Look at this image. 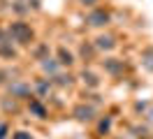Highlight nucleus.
Returning a JSON list of instances; mask_svg holds the SVG:
<instances>
[{
    "label": "nucleus",
    "instance_id": "1",
    "mask_svg": "<svg viewBox=\"0 0 153 139\" xmlns=\"http://www.w3.org/2000/svg\"><path fill=\"white\" fill-rule=\"evenodd\" d=\"M7 33H10L12 42H16V44H21V46H30L33 39H35V30L30 28V23L21 21V19L12 21L10 26H7Z\"/></svg>",
    "mask_w": 153,
    "mask_h": 139
},
{
    "label": "nucleus",
    "instance_id": "2",
    "mask_svg": "<svg viewBox=\"0 0 153 139\" xmlns=\"http://www.w3.org/2000/svg\"><path fill=\"white\" fill-rule=\"evenodd\" d=\"M86 23L91 28H105V26L111 23V12L105 9V7H93L86 14Z\"/></svg>",
    "mask_w": 153,
    "mask_h": 139
},
{
    "label": "nucleus",
    "instance_id": "3",
    "mask_svg": "<svg viewBox=\"0 0 153 139\" xmlns=\"http://www.w3.org/2000/svg\"><path fill=\"white\" fill-rule=\"evenodd\" d=\"M7 91H10L12 97H16V100H30L33 97V86L28 81H23V79H12L7 83Z\"/></svg>",
    "mask_w": 153,
    "mask_h": 139
},
{
    "label": "nucleus",
    "instance_id": "4",
    "mask_svg": "<svg viewBox=\"0 0 153 139\" xmlns=\"http://www.w3.org/2000/svg\"><path fill=\"white\" fill-rule=\"evenodd\" d=\"M72 116H74L79 123H91V120L95 118V109L88 107V104H76L74 109H72Z\"/></svg>",
    "mask_w": 153,
    "mask_h": 139
},
{
    "label": "nucleus",
    "instance_id": "5",
    "mask_svg": "<svg viewBox=\"0 0 153 139\" xmlns=\"http://www.w3.org/2000/svg\"><path fill=\"white\" fill-rule=\"evenodd\" d=\"M28 111L35 116V118H47V116H49L47 107L42 104V97H30V100H28Z\"/></svg>",
    "mask_w": 153,
    "mask_h": 139
},
{
    "label": "nucleus",
    "instance_id": "6",
    "mask_svg": "<svg viewBox=\"0 0 153 139\" xmlns=\"http://www.w3.org/2000/svg\"><path fill=\"white\" fill-rule=\"evenodd\" d=\"M39 67H42V72L49 74V77H56L58 72H60V60L58 58H44V60H39Z\"/></svg>",
    "mask_w": 153,
    "mask_h": 139
},
{
    "label": "nucleus",
    "instance_id": "7",
    "mask_svg": "<svg viewBox=\"0 0 153 139\" xmlns=\"http://www.w3.org/2000/svg\"><path fill=\"white\" fill-rule=\"evenodd\" d=\"M95 46H97V51H114L116 39L111 35H97L95 37Z\"/></svg>",
    "mask_w": 153,
    "mask_h": 139
},
{
    "label": "nucleus",
    "instance_id": "8",
    "mask_svg": "<svg viewBox=\"0 0 153 139\" xmlns=\"http://www.w3.org/2000/svg\"><path fill=\"white\" fill-rule=\"evenodd\" d=\"M102 65H105V70H107V72H109V74H114V77H118V74L123 72V60H118V58H107Z\"/></svg>",
    "mask_w": 153,
    "mask_h": 139
},
{
    "label": "nucleus",
    "instance_id": "9",
    "mask_svg": "<svg viewBox=\"0 0 153 139\" xmlns=\"http://www.w3.org/2000/svg\"><path fill=\"white\" fill-rule=\"evenodd\" d=\"M58 60H60L63 67H72L74 65V56H72V51H67L65 46H58Z\"/></svg>",
    "mask_w": 153,
    "mask_h": 139
},
{
    "label": "nucleus",
    "instance_id": "10",
    "mask_svg": "<svg viewBox=\"0 0 153 139\" xmlns=\"http://www.w3.org/2000/svg\"><path fill=\"white\" fill-rule=\"evenodd\" d=\"M35 91H37V97H47L51 93V79H37L35 81Z\"/></svg>",
    "mask_w": 153,
    "mask_h": 139
},
{
    "label": "nucleus",
    "instance_id": "11",
    "mask_svg": "<svg viewBox=\"0 0 153 139\" xmlns=\"http://www.w3.org/2000/svg\"><path fill=\"white\" fill-rule=\"evenodd\" d=\"M81 81L86 83L88 88H97V86H100V79H97V74H93L91 70H84V72H81Z\"/></svg>",
    "mask_w": 153,
    "mask_h": 139
},
{
    "label": "nucleus",
    "instance_id": "12",
    "mask_svg": "<svg viewBox=\"0 0 153 139\" xmlns=\"http://www.w3.org/2000/svg\"><path fill=\"white\" fill-rule=\"evenodd\" d=\"M0 56H5V58H16L19 51L12 46V39H5L2 44H0Z\"/></svg>",
    "mask_w": 153,
    "mask_h": 139
},
{
    "label": "nucleus",
    "instance_id": "13",
    "mask_svg": "<svg viewBox=\"0 0 153 139\" xmlns=\"http://www.w3.org/2000/svg\"><path fill=\"white\" fill-rule=\"evenodd\" d=\"M49 51H51L49 44H39V46L33 49V58H35V60H44V58H49Z\"/></svg>",
    "mask_w": 153,
    "mask_h": 139
},
{
    "label": "nucleus",
    "instance_id": "14",
    "mask_svg": "<svg viewBox=\"0 0 153 139\" xmlns=\"http://www.w3.org/2000/svg\"><path fill=\"white\" fill-rule=\"evenodd\" d=\"M95 51H97L95 42H93V44H86V42L81 44V58H84V60H93V54H95Z\"/></svg>",
    "mask_w": 153,
    "mask_h": 139
},
{
    "label": "nucleus",
    "instance_id": "15",
    "mask_svg": "<svg viewBox=\"0 0 153 139\" xmlns=\"http://www.w3.org/2000/svg\"><path fill=\"white\" fill-rule=\"evenodd\" d=\"M12 9H14L16 14H28V12H30V5H26L23 0H14V2H12Z\"/></svg>",
    "mask_w": 153,
    "mask_h": 139
},
{
    "label": "nucleus",
    "instance_id": "16",
    "mask_svg": "<svg viewBox=\"0 0 153 139\" xmlns=\"http://www.w3.org/2000/svg\"><path fill=\"white\" fill-rule=\"evenodd\" d=\"M53 79H56V83H60V86H72V83H74V77H72V74H60L58 72Z\"/></svg>",
    "mask_w": 153,
    "mask_h": 139
},
{
    "label": "nucleus",
    "instance_id": "17",
    "mask_svg": "<svg viewBox=\"0 0 153 139\" xmlns=\"http://www.w3.org/2000/svg\"><path fill=\"white\" fill-rule=\"evenodd\" d=\"M142 63L153 72V49H146V51L142 54Z\"/></svg>",
    "mask_w": 153,
    "mask_h": 139
},
{
    "label": "nucleus",
    "instance_id": "18",
    "mask_svg": "<svg viewBox=\"0 0 153 139\" xmlns=\"http://www.w3.org/2000/svg\"><path fill=\"white\" fill-rule=\"evenodd\" d=\"M14 100H16V97H12V102L7 100V97H2V109H5V111H14V109H16V102H14Z\"/></svg>",
    "mask_w": 153,
    "mask_h": 139
},
{
    "label": "nucleus",
    "instance_id": "19",
    "mask_svg": "<svg viewBox=\"0 0 153 139\" xmlns=\"http://www.w3.org/2000/svg\"><path fill=\"white\" fill-rule=\"evenodd\" d=\"M109 128H111V118H102V120H100V125H97L100 135H102V132H109Z\"/></svg>",
    "mask_w": 153,
    "mask_h": 139
},
{
    "label": "nucleus",
    "instance_id": "20",
    "mask_svg": "<svg viewBox=\"0 0 153 139\" xmlns=\"http://www.w3.org/2000/svg\"><path fill=\"white\" fill-rule=\"evenodd\" d=\"M12 139H33V135L26 132V130H19V132H14V135H12Z\"/></svg>",
    "mask_w": 153,
    "mask_h": 139
},
{
    "label": "nucleus",
    "instance_id": "21",
    "mask_svg": "<svg viewBox=\"0 0 153 139\" xmlns=\"http://www.w3.org/2000/svg\"><path fill=\"white\" fill-rule=\"evenodd\" d=\"M5 83H10V70L0 67V86H5Z\"/></svg>",
    "mask_w": 153,
    "mask_h": 139
},
{
    "label": "nucleus",
    "instance_id": "22",
    "mask_svg": "<svg viewBox=\"0 0 153 139\" xmlns=\"http://www.w3.org/2000/svg\"><path fill=\"white\" fill-rule=\"evenodd\" d=\"M7 132H10V125L7 123H0V139H7Z\"/></svg>",
    "mask_w": 153,
    "mask_h": 139
},
{
    "label": "nucleus",
    "instance_id": "23",
    "mask_svg": "<svg viewBox=\"0 0 153 139\" xmlns=\"http://www.w3.org/2000/svg\"><path fill=\"white\" fill-rule=\"evenodd\" d=\"M100 0H79V5H84V7H95Z\"/></svg>",
    "mask_w": 153,
    "mask_h": 139
},
{
    "label": "nucleus",
    "instance_id": "24",
    "mask_svg": "<svg viewBox=\"0 0 153 139\" xmlns=\"http://www.w3.org/2000/svg\"><path fill=\"white\" fill-rule=\"evenodd\" d=\"M5 39H10V33H7V30H2V28H0V44H2V42H5Z\"/></svg>",
    "mask_w": 153,
    "mask_h": 139
}]
</instances>
